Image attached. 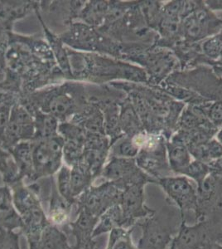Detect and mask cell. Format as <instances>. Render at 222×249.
I'll return each instance as SVG.
<instances>
[{"label": "cell", "mask_w": 222, "mask_h": 249, "mask_svg": "<svg viewBox=\"0 0 222 249\" xmlns=\"http://www.w3.org/2000/svg\"><path fill=\"white\" fill-rule=\"evenodd\" d=\"M180 210L169 198L159 210L138 221L135 227H139L142 234L138 249H169L172 241L180 230L183 223ZM187 222V221H186Z\"/></svg>", "instance_id": "cell-1"}, {"label": "cell", "mask_w": 222, "mask_h": 249, "mask_svg": "<svg viewBox=\"0 0 222 249\" xmlns=\"http://www.w3.org/2000/svg\"><path fill=\"white\" fill-rule=\"evenodd\" d=\"M14 207L23 221L20 232L28 239H39L42 231L50 224L45 210L40 200L38 190L34 186H25L22 180L10 186Z\"/></svg>", "instance_id": "cell-2"}, {"label": "cell", "mask_w": 222, "mask_h": 249, "mask_svg": "<svg viewBox=\"0 0 222 249\" xmlns=\"http://www.w3.org/2000/svg\"><path fill=\"white\" fill-rule=\"evenodd\" d=\"M133 138L139 147L135 161L141 170L155 180L174 176L169 166L164 136L144 131Z\"/></svg>", "instance_id": "cell-3"}, {"label": "cell", "mask_w": 222, "mask_h": 249, "mask_svg": "<svg viewBox=\"0 0 222 249\" xmlns=\"http://www.w3.org/2000/svg\"><path fill=\"white\" fill-rule=\"evenodd\" d=\"M222 221L214 215L188 225L183 221L171 244L175 249H222Z\"/></svg>", "instance_id": "cell-4"}, {"label": "cell", "mask_w": 222, "mask_h": 249, "mask_svg": "<svg viewBox=\"0 0 222 249\" xmlns=\"http://www.w3.org/2000/svg\"><path fill=\"white\" fill-rule=\"evenodd\" d=\"M165 81L190 89L211 102H222V78L207 66L174 71Z\"/></svg>", "instance_id": "cell-5"}, {"label": "cell", "mask_w": 222, "mask_h": 249, "mask_svg": "<svg viewBox=\"0 0 222 249\" xmlns=\"http://www.w3.org/2000/svg\"><path fill=\"white\" fill-rule=\"evenodd\" d=\"M222 29V17L211 11L204 1H199L197 9L182 20L181 37L187 43H202L218 34Z\"/></svg>", "instance_id": "cell-6"}, {"label": "cell", "mask_w": 222, "mask_h": 249, "mask_svg": "<svg viewBox=\"0 0 222 249\" xmlns=\"http://www.w3.org/2000/svg\"><path fill=\"white\" fill-rule=\"evenodd\" d=\"M123 190L110 181L103 182L97 186L91 185L76 199L75 216L80 210H84L100 218L110 207L118 204Z\"/></svg>", "instance_id": "cell-7"}, {"label": "cell", "mask_w": 222, "mask_h": 249, "mask_svg": "<svg viewBox=\"0 0 222 249\" xmlns=\"http://www.w3.org/2000/svg\"><path fill=\"white\" fill-rule=\"evenodd\" d=\"M105 181L112 182L122 190L133 184H155L154 178L138 167L135 159L111 157L104 165L102 175Z\"/></svg>", "instance_id": "cell-8"}, {"label": "cell", "mask_w": 222, "mask_h": 249, "mask_svg": "<svg viewBox=\"0 0 222 249\" xmlns=\"http://www.w3.org/2000/svg\"><path fill=\"white\" fill-rule=\"evenodd\" d=\"M155 184L162 188L166 194L167 198L173 203L180 210L183 220H186L188 213H195L197 210V188L190 178L183 176H172L159 178Z\"/></svg>", "instance_id": "cell-9"}, {"label": "cell", "mask_w": 222, "mask_h": 249, "mask_svg": "<svg viewBox=\"0 0 222 249\" xmlns=\"http://www.w3.org/2000/svg\"><path fill=\"white\" fill-rule=\"evenodd\" d=\"M149 77V87L157 88L174 71H180L174 53L167 48L153 46L149 48L141 65Z\"/></svg>", "instance_id": "cell-10"}, {"label": "cell", "mask_w": 222, "mask_h": 249, "mask_svg": "<svg viewBox=\"0 0 222 249\" xmlns=\"http://www.w3.org/2000/svg\"><path fill=\"white\" fill-rule=\"evenodd\" d=\"M62 141L51 136L33 149L34 176L31 181L51 176L60 170L62 164Z\"/></svg>", "instance_id": "cell-11"}, {"label": "cell", "mask_w": 222, "mask_h": 249, "mask_svg": "<svg viewBox=\"0 0 222 249\" xmlns=\"http://www.w3.org/2000/svg\"><path fill=\"white\" fill-rule=\"evenodd\" d=\"M145 184H133L122 191L119 205L123 214V229L130 230L138 221L154 213L145 203Z\"/></svg>", "instance_id": "cell-12"}, {"label": "cell", "mask_w": 222, "mask_h": 249, "mask_svg": "<svg viewBox=\"0 0 222 249\" xmlns=\"http://www.w3.org/2000/svg\"><path fill=\"white\" fill-rule=\"evenodd\" d=\"M197 195L195 222L216 215L222 209V176L210 174L202 184L197 185Z\"/></svg>", "instance_id": "cell-13"}, {"label": "cell", "mask_w": 222, "mask_h": 249, "mask_svg": "<svg viewBox=\"0 0 222 249\" xmlns=\"http://www.w3.org/2000/svg\"><path fill=\"white\" fill-rule=\"evenodd\" d=\"M99 218L80 210L76 213V218L63 227L62 230L67 233L69 239L73 242L72 246L76 249H83L88 243L92 240L93 232L96 229Z\"/></svg>", "instance_id": "cell-14"}, {"label": "cell", "mask_w": 222, "mask_h": 249, "mask_svg": "<svg viewBox=\"0 0 222 249\" xmlns=\"http://www.w3.org/2000/svg\"><path fill=\"white\" fill-rule=\"evenodd\" d=\"M75 205L70 204L60 195L56 184H52L49 196L48 215L49 223L62 229L72 221Z\"/></svg>", "instance_id": "cell-15"}, {"label": "cell", "mask_w": 222, "mask_h": 249, "mask_svg": "<svg viewBox=\"0 0 222 249\" xmlns=\"http://www.w3.org/2000/svg\"><path fill=\"white\" fill-rule=\"evenodd\" d=\"M23 221L14 207L12 191L8 185L0 186V230L21 231Z\"/></svg>", "instance_id": "cell-16"}, {"label": "cell", "mask_w": 222, "mask_h": 249, "mask_svg": "<svg viewBox=\"0 0 222 249\" xmlns=\"http://www.w3.org/2000/svg\"><path fill=\"white\" fill-rule=\"evenodd\" d=\"M169 166L174 176H183V171L191 161L188 148L180 140L171 136L166 142Z\"/></svg>", "instance_id": "cell-17"}, {"label": "cell", "mask_w": 222, "mask_h": 249, "mask_svg": "<svg viewBox=\"0 0 222 249\" xmlns=\"http://www.w3.org/2000/svg\"><path fill=\"white\" fill-rule=\"evenodd\" d=\"M120 122L124 136L133 138L145 131L135 107L127 95L120 103Z\"/></svg>", "instance_id": "cell-18"}, {"label": "cell", "mask_w": 222, "mask_h": 249, "mask_svg": "<svg viewBox=\"0 0 222 249\" xmlns=\"http://www.w3.org/2000/svg\"><path fill=\"white\" fill-rule=\"evenodd\" d=\"M157 88H159L161 91L165 92L167 95L171 96L172 99L176 100L177 102H183L186 106L202 105L205 102H211L190 89L166 81H164L160 86L157 87Z\"/></svg>", "instance_id": "cell-19"}, {"label": "cell", "mask_w": 222, "mask_h": 249, "mask_svg": "<svg viewBox=\"0 0 222 249\" xmlns=\"http://www.w3.org/2000/svg\"><path fill=\"white\" fill-rule=\"evenodd\" d=\"M95 177L90 172L89 168L84 163H79L72 166L70 170V189L74 199H77L79 196L90 188Z\"/></svg>", "instance_id": "cell-20"}, {"label": "cell", "mask_w": 222, "mask_h": 249, "mask_svg": "<svg viewBox=\"0 0 222 249\" xmlns=\"http://www.w3.org/2000/svg\"><path fill=\"white\" fill-rule=\"evenodd\" d=\"M123 214L119 204L110 207L100 218L96 229L93 232V238L101 235L110 233L112 230L118 228H123Z\"/></svg>", "instance_id": "cell-21"}, {"label": "cell", "mask_w": 222, "mask_h": 249, "mask_svg": "<svg viewBox=\"0 0 222 249\" xmlns=\"http://www.w3.org/2000/svg\"><path fill=\"white\" fill-rule=\"evenodd\" d=\"M39 240L45 249H70L72 246L67 233L51 224L43 230Z\"/></svg>", "instance_id": "cell-22"}, {"label": "cell", "mask_w": 222, "mask_h": 249, "mask_svg": "<svg viewBox=\"0 0 222 249\" xmlns=\"http://www.w3.org/2000/svg\"><path fill=\"white\" fill-rule=\"evenodd\" d=\"M13 155L18 170L20 179L22 180L24 177H27L32 180L34 176L33 149L28 144H19L14 149Z\"/></svg>", "instance_id": "cell-23"}, {"label": "cell", "mask_w": 222, "mask_h": 249, "mask_svg": "<svg viewBox=\"0 0 222 249\" xmlns=\"http://www.w3.org/2000/svg\"><path fill=\"white\" fill-rule=\"evenodd\" d=\"M189 152L194 160L210 164L222 156V144L216 138L206 143L189 148Z\"/></svg>", "instance_id": "cell-24"}, {"label": "cell", "mask_w": 222, "mask_h": 249, "mask_svg": "<svg viewBox=\"0 0 222 249\" xmlns=\"http://www.w3.org/2000/svg\"><path fill=\"white\" fill-rule=\"evenodd\" d=\"M135 226L130 230L118 228L110 232L105 249H138L134 244L132 233Z\"/></svg>", "instance_id": "cell-25"}, {"label": "cell", "mask_w": 222, "mask_h": 249, "mask_svg": "<svg viewBox=\"0 0 222 249\" xmlns=\"http://www.w3.org/2000/svg\"><path fill=\"white\" fill-rule=\"evenodd\" d=\"M138 152L139 147L134 138L124 135L110 145V157L135 159Z\"/></svg>", "instance_id": "cell-26"}, {"label": "cell", "mask_w": 222, "mask_h": 249, "mask_svg": "<svg viewBox=\"0 0 222 249\" xmlns=\"http://www.w3.org/2000/svg\"><path fill=\"white\" fill-rule=\"evenodd\" d=\"M32 122L30 117L25 111L17 110L12 117L7 128V135L11 140H17L31 130Z\"/></svg>", "instance_id": "cell-27"}, {"label": "cell", "mask_w": 222, "mask_h": 249, "mask_svg": "<svg viewBox=\"0 0 222 249\" xmlns=\"http://www.w3.org/2000/svg\"><path fill=\"white\" fill-rule=\"evenodd\" d=\"M138 8L145 23L150 29L157 32L162 16L163 3L161 1H138Z\"/></svg>", "instance_id": "cell-28"}, {"label": "cell", "mask_w": 222, "mask_h": 249, "mask_svg": "<svg viewBox=\"0 0 222 249\" xmlns=\"http://www.w3.org/2000/svg\"><path fill=\"white\" fill-rule=\"evenodd\" d=\"M0 173L3 175V181L9 186L21 180L15 162H12L10 156L2 149H0Z\"/></svg>", "instance_id": "cell-29"}, {"label": "cell", "mask_w": 222, "mask_h": 249, "mask_svg": "<svg viewBox=\"0 0 222 249\" xmlns=\"http://www.w3.org/2000/svg\"><path fill=\"white\" fill-rule=\"evenodd\" d=\"M201 48L203 54L211 62L220 59L222 51V29L218 34L202 42Z\"/></svg>", "instance_id": "cell-30"}, {"label": "cell", "mask_w": 222, "mask_h": 249, "mask_svg": "<svg viewBox=\"0 0 222 249\" xmlns=\"http://www.w3.org/2000/svg\"><path fill=\"white\" fill-rule=\"evenodd\" d=\"M210 174L211 170L209 164L193 160L184 170L183 176L193 180L197 185H199Z\"/></svg>", "instance_id": "cell-31"}, {"label": "cell", "mask_w": 222, "mask_h": 249, "mask_svg": "<svg viewBox=\"0 0 222 249\" xmlns=\"http://www.w3.org/2000/svg\"><path fill=\"white\" fill-rule=\"evenodd\" d=\"M57 190L60 195L65 198L70 204H76V199H74L71 195L70 189V170L68 166L63 165L58 170L57 176Z\"/></svg>", "instance_id": "cell-32"}, {"label": "cell", "mask_w": 222, "mask_h": 249, "mask_svg": "<svg viewBox=\"0 0 222 249\" xmlns=\"http://www.w3.org/2000/svg\"><path fill=\"white\" fill-rule=\"evenodd\" d=\"M14 230H0V249H21L20 235Z\"/></svg>", "instance_id": "cell-33"}, {"label": "cell", "mask_w": 222, "mask_h": 249, "mask_svg": "<svg viewBox=\"0 0 222 249\" xmlns=\"http://www.w3.org/2000/svg\"><path fill=\"white\" fill-rule=\"evenodd\" d=\"M71 107V102L66 96H57L53 97L50 102V110L54 115L62 116L68 112Z\"/></svg>", "instance_id": "cell-34"}, {"label": "cell", "mask_w": 222, "mask_h": 249, "mask_svg": "<svg viewBox=\"0 0 222 249\" xmlns=\"http://www.w3.org/2000/svg\"><path fill=\"white\" fill-rule=\"evenodd\" d=\"M211 174L216 176H222V156L209 164Z\"/></svg>", "instance_id": "cell-35"}, {"label": "cell", "mask_w": 222, "mask_h": 249, "mask_svg": "<svg viewBox=\"0 0 222 249\" xmlns=\"http://www.w3.org/2000/svg\"><path fill=\"white\" fill-rule=\"evenodd\" d=\"M204 2L211 11H222V0H207Z\"/></svg>", "instance_id": "cell-36"}, {"label": "cell", "mask_w": 222, "mask_h": 249, "mask_svg": "<svg viewBox=\"0 0 222 249\" xmlns=\"http://www.w3.org/2000/svg\"><path fill=\"white\" fill-rule=\"evenodd\" d=\"M209 67L212 68L214 72L217 74V76L222 78V62H211Z\"/></svg>", "instance_id": "cell-37"}, {"label": "cell", "mask_w": 222, "mask_h": 249, "mask_svg": "<svg viewBox=\"0 0 222 249\" xmlns=\"http://www.w3.org/2000/svg\"><path fill=\"white\" fill-rule=\"evenodd\" d=\"M28 249H45L39 239H28Z\"/></svg>", "instance_id": "cell-38"}, {"label": "cell", "mask_w": 222, "mask_h": 249, "mask_svg": "<svg viewBox=\"0 0 222 249\" xmlns=\"http://www.w3.org/2000/svg\"><path fill=\"white\" fill-rule=\"evenodd\" d=\"M218 62H222V54H221V57H220V59L218 60Z\"/></svg>", "instance_id": "cell-39"}, {"label": "cell", "mask_w": 222, "mask_h": 249, "mask_svg": "<svg viewBox=\"0 0 222 249\" xmlns=\"http://www.w3.org/2000/svg\"><path fill=\"white\" fill-rule=\"evenodd\" d=\"M169 249H175L174 247H173V245H172V244H171V246H170V248H169Z\"/></svg>", "instance_id": "cell-40"}, {"label": "cell", "mask_w": 222, "mask_h": 249, "mask_svg": "<svg viewBox=\"0 0 222 249\" xmlns=\"http://www.w3.org/2000/svg\"><path fill=\"white\" fill-rule=\"evenodd\" d=\"M70 249H76V248H75V247L74 246H71V248H70Z\"/></svg>", "instance_id": "cell-41"}, {"label": "cell", "mask_w": 222, "mask_h": 249, "mask_svg": "<svg viewBox=\"0 0 222 249\" xmlns=\"http://www.w3.org/2000/svg\"></svg>", "instance_id": "cell-42"}]
</instances>
